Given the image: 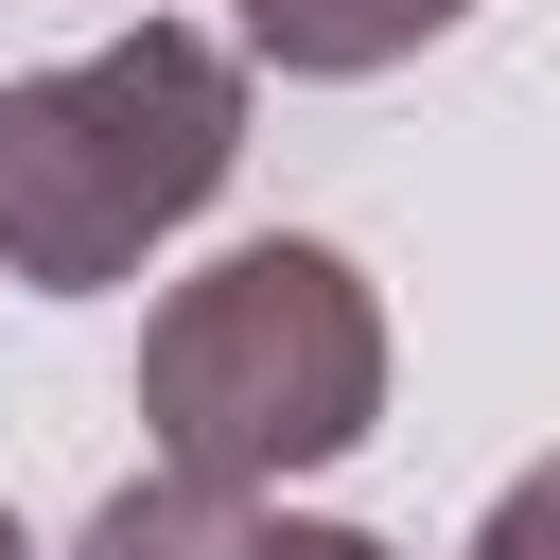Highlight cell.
<instances>
[{
    "instance_id": "cell-1",
    "label": "cell",
    "mask_w": 560,
    "mask_h": 560,
    "mask_svg": "<svg viewBox=\"0 0 560 560\" xmlns=\"http://www.w3.org/2000/svg\"><path fill=\"white\" fill-rule=\"evenodd\" d=\"M245 158V52L192 18H140L70 70L0 88V280L35 298H105L140 280V245H175Z\"/></svg>"
},
{
    "instance_id": "cell-2",
    "label": "cell",
    "mask_w": 560,
    "mask_h": 560,
    "mask_svg": "<svg viewBox=\"0 0 560 560\" xmlns=\"http://www.w3.org/2000/svg\"><path fill=\"white\" fill-rule=\"evenodd\" d=\"M140 420H158V472H210V490L332 472L385 420V298H368V262L315 245V228H262V245L192 262L140 315Z\"/></svg>"
},
{
    "instance_id": "cell-3",
    "label": "cell",
    "mask_w": 560,
    "mask_h": 560,
    "mask_svg": "<svg viewBox=\"0 0 560 560\" xmlns=\"http://www.w3.org/2000/svg\"><path fill=\"white\" fill-rule=\"evenodd\" d=\"M228 18H245V52H262V70H298V88H368V70L438 52L472 0H228Z\"/></svg>"
},
{
    "instance_id": "cell-4",
    "label": "cell",
    "mask_w": 560,
    "mask_h": 560,
    "mask_svg": "<svg viewBox=\"0 0 560 560\" xmlns=\"http://www.w3.org/2000/svg\"><path fill=\"white\" fill-rule=\"evenodd\" d=\"M70 560H262V490H210V472H140L88 508Z\"/></svg>"
},
{
    "instance_id": "cell-5",
    "label": "cell",
    "mask_w": 560,
    "mask_h": 560,
    "mask_svg": "<svg viewBox=\"0 0 560 560\" xmlns=\"http://www.w3.org/2000/svg\"><path fill=\"white\" fill-rule=\"evenodd\" d=\"M472 560H560V455L490 490V525H472Z\"/></svg>"
},
{
    "instance_id": "cell-6",
    "label": "cell",
    "mask_w": 560,
    "mask_h": 560,
    "mask_svg": "<svg viewBox=\"0 0 560 560\" xmlns=\"http://www.w3.org/2000/svg\"><path fill=\"white\" fill-rule=\"evenodd\" d=\"M262 560H385L368 525H262Z\"/></svg>"
},
{
    "instance_id": "cell-7",
    "label": "cell",
    "mask_w": 560,
    "mask_h": 560,
    "mask_svg": "<svg viewBox=\"0 0 560 560\" xmlns=\"http://www.w3.org/2000/svg\"><path fill=\"white\" fill-rule=\"evenodd\" d=\"M0 560H35V542H18V508H0Z\"/></svg>"
}]
</instances>
